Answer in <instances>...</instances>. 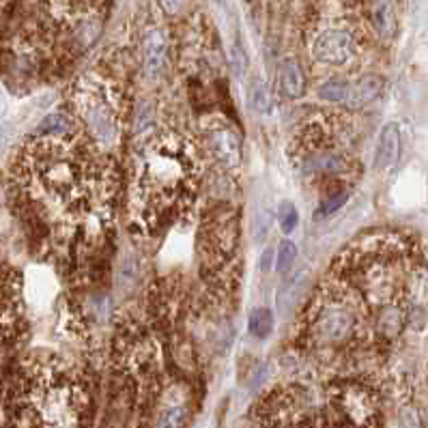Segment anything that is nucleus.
<instances>
[{"label":"nucleus","instance_id":"1a4fd4ad","mask_svg":"<svg viewBox=\"0 0 428 428\" xmlns=\"http://www.w3.org/2000/svg\"><path fill=\"white\" fill-rule=\"evenodd\" d=\"M280 84L286 97L290 100H299L306 91V75L301 65L295 61V58H284L280 65Z\"/></svg>","mask_w":428,"mask_h":428},{"label":"nucleus","instance_id":"4be33fe9","mask_svg":"<svg viewBox=\"0 0 428 428\" xmlns=\"http://www.w3.org/2000/svg\"><path fill=\"white\" fill-rule=\"evenodd\" d=\"M348 198V194L346 192H340V194H334L332 198H327L323 201V205L319 207V216H332V213H336Z\"/></svg>","mask_w":428,"mask_h":428},{"label":"nucleus","instance_id":"20e7f679","mask_svg":"<svg viewBox=\"0 0 428 428\" xmlns=\"http://www.w3.org/2000/svg\"><path fill=\"white\" fill-rule=\"evenodd\" d=\"M205 147L211 153V158L216 160L226 170H237L241 164V140L237 129H232L226 121H211L205 125Z\"/></svg>","mask_w":428,"mask_h":428},{"label":"nucleus","instance_id":"cd10ccee","mask_svg":"<svg viewBox=\"0 0 428 428\" xmlns=\"http://www.w3.org/2000/svg\"><path fill=\"white\" fill-rule=\"evenodd\" d=\"M216 3H218V5L222 7V5H224V0H216Z\"/></svg>","mask_w":428,"mask_h":428},{"label":"nucleus","instance_id":"423d86ee","mask_svg":"<svg viewBox=\"0 0 428 428\" xmlns=\"http://www.w3.org/2000/svg\"><path fill=\"white\" fill-rule=\"evenodd\" d=\"M207 252L224 263L237 248V216L232 211H218L205 228Z\"/></svg>","mask_w":428,"mask_h":428},{"label":"nucleus","instance_id":"aec40b11","mask_svg":"<svg viewBox=\"0 0 428 428\" xmlns=\"http://www.w3.org/2000/svg\"><path fill=\"white\" fill-rule=\"evenodd\" d=\"M295 259H297V245L288 239L282 241L278 245V252H276V267H278L280 274H286V271L293 267Z\"/></svg>","mask_w":428,"mask_h":428},{"label":"nucleus","instance_id":"0eeeda50","mask_svg":"<svg viewBox=\"0 0 428 428\" xmlns=\"http://www.w3.org/2000/svg\"><path fill=\"white\" fill-rule=\"evenodd\" d=\"M168 39L160 26H149L142 35V67L149 80H158L166 67Z\"/></svg>","mask_w":428,"mask_h":428},{"label":"nucleus","instance_id":"393cba45","mask_svg":"<svg viewBox=\"0 0 428 428\" xmlns=\"http://www.w3.org/2000/svg\"><path fill=\"white\" fill-rule=\"evenodd\" d=\"M158 3H160L162 11H166V13H170V15L179 13L181 7H183V0H158Z\"/></svg>","mask_w":428,"mask_h":428},{"label":"nucleus","instance_id":"7ed1b4c3","mask_svg":"<svg viewBox=\"0 0 428 428\" xmlns=\"http://www.w3.org/2000/svg\"><path fill=\"white\" fill-rule=\"evenodd\" d=\"M19 332V288L13 269L0 261V366L11 355Z\"/></svg>","mask_w":428,"mask_h":428},{"label":"nucleus","instance_id":"39448f33","mask_svg":"<svg viewBox=\"0 0 428 428\" xmlns=\"http://www.w3.org/2000/svg\"><path fill=\"white\" fill-rule=\"evenodd\" d=\"M310 52L317 63L334 67L346 65L355 56V39L344 28H325L315 37Z\"/></svg>","mask_w":428,"mask_h":428},{"label":"nucleus","instance_id":"b1692460","mask_svg":"<svg viewBox=\"0 0 428 428\" xmlns=\"http://www.w3.org/2000/svg\"><path fill=\"white\" fill-rule=\"evenodd\" d=\"M230 58H232V69H235V75L243 77V73H245V56H243L239 46H235V48L230 50Z\"/></svg>","mask_w":428,"mask_h":428},{"label":"nucleus","instance_id":"4468645a","mask_svg":"<svg viewBox=\"0 0 428 428\" xmlns=\"http://www.w3.org/2000/svg\"><path fill=\"white\" fill-rule=\"evenodd\" d=\"M250 104H252V108H254L263 116H269L271 112H274V100H271V93H269L267 84L261 80V77H254V80H252Z\"/></svg>","mask_w":428,"mask_h":428},{"label":"nucleus","instance_id":"5701e85b","mask_svg":"<svg viewBox=\"0 0 428 428\" xmlns=\"http://www.w3.org/2000/svg\"><path fill=\"white\" fill-rule=\"evenodd\" d=\"M398 424H400V428H422L420 416L416 409H411V407H404V409L400 411Z\"/></svg>","mask_w":428,"mask_h":428},{"label":"nucleus","instance_id":"dca6fc26","mask_svg":"<svg viewBox=\"0 0 428 428\" xmlns=\"http://www.w3.org/2000/svg\"><path fill=\"white\" fill-rule=\"evenodd\" d=\"M248 329L254 338H267L274 329V315L269 313V308H254L248 321Z\"/></svg>","mask_w":428,"mask_h":428},{"label":"nucleus","instance_id":"a211bd4d","mask_svg":"<svg viewBox=\"0 0 428 428\" xmlns=\"http://www.w3.org/2000/svg\"><path fill=\"white\" fill-rule=\"evenodd\" d=\"M276 218H278L280 230L284 232V235H290V232H293V230L297 228V224H299V213H297L295 205L288 203V201L280 203Z\"/></svg>","mask_w":428,"mask_h":428},{"label":"nucleus","instance_id":"ddd939ff","mask_svg":"<svg viewBox=\"0 0 428 428\" xmlns=\"http://www.w3.org/2000/svg\"><path fill=\"white\" fill-rule=\"evenodd\" d=\"M73 121L71 116L65 112H52L46 119L37 125V136H71L73 131Z\"/></svg>","mask_w":428,"mask_h":428},{"label":"nucleus","instance_id":"a878e982","mask_svg":"<svg viewBox=\"0 0 428 428\" xmlns=\"http://www.w3.org/2000/svg\"><path fill=\"white\" fill-rule=\"evenodd\" d=\"M274 259H276V252L274 250H265L263 252V257H261V271H269L271 265H274Z\"/></svg>","mask_w":428,"mask_h":428},{"label":"nucleus","instance_id":"412c9836","mask_svg":"<svg viewBox=\"0 0 428 428\" xmlns=\"http://www.w3.org/2000/svg\"><path fill=\"white\" fill-rule=\"evenodd\" d=\"M185 422V409L181 404H170L162 411L158 420V428H183Z\"/></svg>","mask_w":428,"mask_h":428},{"label":"nucleus","instance_id":"6ab92c4d","mask_svg":"<svg viewBox=\"0 0 428 428\" xmlns=\"http://www.w3.org/2000/svg\"><path fill=\"white\" fill-rule=\"evenodd\" d=\"M348 89H351V84L344 80H329L319 86V97L327 102H346Z\"/></svg>","mask_w":428,"mask_h":428},{"label":"nucleus","instance_id":"2eb2a0df","mask_svg":"<svg viewBox=\"0 0 428 428\" xmlns=\"http://www.w3.org/2000/svg\"><path fill=\"white\" fill-rule=\"evenodd\" d=\"M44 3L56 17H73L77 13H86L95 0H44Z\"/></svg>","mask_w":428,"mask_h":428},{"label":"nucleus","instance_id":"9d476101","mask_svg":"<svg viewBox=\"0 0 428 428\" xmlns=\"http://www.w3.org/2000/svg\"><path fill=\"white\" fill-rule=\"evenodd\" d=\"M371 19L375 32L383 39V41H390L396 30V13L392 0H373L371 7Z\"/></svg>","mask_w":428,"mask_h":428},{"label":"nucleus","instance_id":"f8f14e48","mask_svg":"<svg viewBox=\"0 0 428 428\" xmlns=\"http://www.w3.org/2000/svg\"><path fill=\"white\" fill-rule=\"evenodd\" d=\"M304 286H306V271H297V274L282 286V290L278 293V310H280V315H286L288 310L299 301V297L304 293Z\"/></svg>","mask_w":428,"mask_h":428},{"label":"nucleus","instance_id":"f03ea898","mask_svg":"<svg viewBox=\"0 0 428 428\" xmlns=\"http://www.w3.org/2000/svg\"><path fill=\"white\" fill-rule=\"evenodd\" d=\"M73 110L100 149H112L121 133V108L114 89L97 77H82L73 93Z\"/></svg>","mask_w":428,"mask_h":428},{"label":"nucleus","instance_id":"bb28decb","mask_svg":"<svg viewBox=\"0 0 428 428\" xmlns=\"http://www.w3.org/2000/svg\"><path fill=\"white\" fill-rule=\"evenodd\" d=\"M13 5V0H0V13H5Z\"/></svg>","mask_w":428,"mask_h":428},{"label":"nucleus","instance_id":"f3484780","mask_svg":"<svg viewBox=\"0 0 428 428\" xmlns=\"http://www.w3.org/2000/svg\"><path fill=\"white\" fill-rule=\"evenodd\" d=\"M271 222H274V216L269 209L259 207L254 211V218H252V239H254V243H263L269 237Z\"/></svg>","mask_w":428,"mask_h":428},{"label":"nucleus","instance_id":"6e6552de","mask_svg":"<svg viewBox=\"0 0 428 428\" xmlns=\"http://www.w3.org/2000/svg\"><path fill=\"white\" fill-rule=\"evenodd\" d=\"M398 153H400V129L396 123H387L383 125L379 136V145L375 151V166L381 170L394 166V162L398 160Z\"/></svg>","mask_w":428,"mask_h":428},{"label":"nucleus","instance_id":"9b49d317","mask_svg":"<svg viewBox=\"0 0 428 428\" xmlns=\"http://www.w3.org/2000/svg\"><path fill=\"white\" fill-rule=\"evenodd\" d=\"M381 89H383L381 77H377V75L362 77L357 84H351V89H348V97H346L344 104L348 108H364L381 93Z\"/></svg>","mask_w":428,"mask_h":428},{"label":"nucleus","instance_id":"f257e3e1","mask_svg":"<svg viewBox=\"0 0 428 428\" xmlns=\"http://www.w3.org/2000/svg\"><path fill=\"white\" fill-rule=\"evenodd\" d=\"M136 201L147 216H170L192 198L196 183V162L183 138L155 133L145 140L136 160Z\"/></svg>","mask_w":428,"mask_h":428}]
</instances>
